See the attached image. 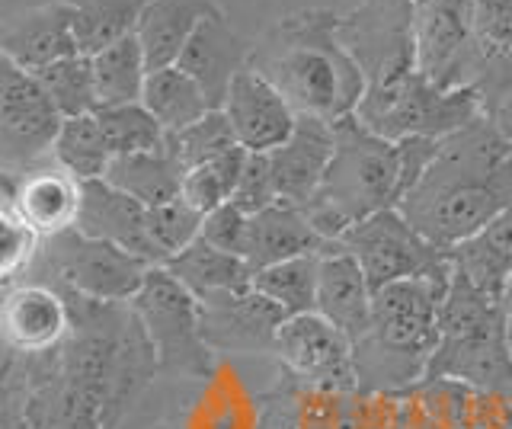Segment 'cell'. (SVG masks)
<instances>
[{"instance_id":"1","label":"cell","mask_w":512,"mask_h":429,"mask_svg":"<svg viewBox=\"0 0 512 429\" xmlns=\"http://www.w3.org/2000/svg\"><path fill=\"white\" fill-rule=\"evenodd\" d=\"M512 205V148L490 119H474L468 129L442 141L436 164L420 186L400 202V212L426 241L455 250L484 231Z\"/></svg>"},{"instance_id":"2","label":"cell","mask_w":512,"mask_h":429,"mask_svg":"<svg viewBox=\"0 0 512 429\" xmlns=\"http://www.w3.org/2000/svg\"><path fill=\"white\" fill-rule=\"evenodd\" d=\"M340 20L330 13H301L279 20L260 52H253V68H260L298 116H317L340 122L356 116L368 90L362 65L336 39Z\"/></svg>"},{"instance_id":"3","label":"cell","mask_w":512,"mask_h":429,"mask_svg":"<svg viewBox=\"0 0 512 429\" xmlns=\"http://www.w3.org/2000/svg\"><path fill=\"white\" fill-rule=\"evenodd\" d=\"M452 273L400 279L375 292L372 324L356 343L359 391H407L426 378Z\"/></svg>"},{"instance_id":"4","label":"cell","mask_w":512,"mask_h":429,"mask_svg":"<svg viewBox=\"0 0 512 429\" xmlns=\"http://www.w3.org/2000/svg\"><path fill=\"white\" fill-rule=\"evenodd\" d=\"M336 125V151L320 183L317 196L304 205L314 231L327 244H340L346 231L384 209H400L404 202V164L400 145L384 138L356 116Z\"/></svg>"},{"instance_id":"5","label":"cell","mask_w":512,"mask_h":429,"mask_svg":"<svg viewBox=\"0 0 512 429\" xmlns=\"http://www.w3.org/2000/svg\"><path fill=\"white\" fill-rule=\"evenodd\" d=\"M484 116L474 87H439L416 68L368 81L356 119L391 141L452 138Z\"/></svg>"},{"instance_id":"6","label":"cell","mask_w":512,"mask_h":429,"mask_svg":"<svg viewBox=\"0 0 512 429\" xmlns=\"http://www.w3.org/2000/svg\"><path fill=\"white\" fill-rule=\"evenodd\" d=\"M128 308L135 311L160 372L180 378H205L212 372L215 353L202 337V301L164 266L151 269Z\"/></svg>"},{"instance_id":"7","label":"cell","mask_w":512,"mask_h":429,"mask_svg":"<svg viewBox=\"0 0 512 429\" xmlns=\"http://www.w3.org/2000/svg\"><path fill=\"white\" fill-rule=\"evenodd\" d=\"M340 247L356 257L372 292L400 279L448 276L455 269L452 250H442L426 241L400 209H384L352 225Z\"/></svg>"},{"instance_id":"8","label":"cell","mask_w":512,"mask_h":429,"mask_svg":"<svg viewBox=\"0 0 512 429\" xmlns=\"http://www.w3.org/2000/svg\"><path fill=\"white\" fill-rule=\"evenodd\" d=\"M42 257L55 276V289L90 301H112V305H128L154 269V263L135 253L93 241L80 231L48 237V250H42Z\"/></svg>"},{"instance_id":"9","label":"cell","mask_w":512,"mask_h":429,"mask_svg":"<svg viewBox=\"0 0 512 429\" xmlns=\"http://www.w3.org/2000/svg\"><path fill=\"white\" fill-rule=\"evenodd\" d=\"M64 116L48 100L36 74L0 58V161L4 173H26L52 161Z\"/></svg>"},{"instance_id":"10","label":"cell","mask_w":512,"mask_h":429,"mask_svg":"<svg viewBox=\"0 0 512 429\" xmlns=\"http://www.w3.org/2000/svg\"><path fill=\"white\" fill-rule=\"evenodd\" d=\"M276 356L301 385L324 391H359L356 343L324 314H295L279 327Z\"/></svg>"},{"instance_id":"11","label":"cell","mask_w":512,"mask_h":429,"mask_svg":"<svg viewBox=\"0 0 512 429\" xmlns=\"http://www.w3.org/2000/svg\"><path fill=\"white\" fill-rule=\"evenodd\" d=\"M477 0H410V29L416 71L439 87H468L461 71L468 68Z\"/></svg>"},{"instance_id":"12","label":"cell","mask_w":512,"mask_h":429,"mask_svg":"<svg viewBox=\"0 0 512 429\" xmlns=\"http://www.w3.org/2000/svg\"><path fill=\"white\" fill-rule=\"evenodd\" d=\"M285 321L288 314L256 289L228 292L202 301V337L212 346L215 356L276 353V337Z\"/></svg>"},{"instance_id":"13","label":"cell","mask_w":512,"mask_h":429,"mask_svg":"<svg viewBox=\"0 0 512 429\" xmlns=\"http://www.w3.org/2000/svg\"><path fill=\"white\" fill-rule=\"evenodd\" d=\"M221 109L231 122L240 148H247L250 154L276 151L279 145H285L288 135H292L298 125L295 106L288 103L282 97V90L253 65H247L231 81Z\"/></svg>"},{"instance_id":"14","label":"cell","mask_w":512,"mask_h":429,"mask_svg":"<svg viewBox=\"0 0 512 429\" xmlns=\"http://www.w3.org/2000/svg\"><path fill=\"white\" fill-rule=\"evenodd\" d=\"M4 340L13 353L42 356L58 349L71 333L68 295L48 282H23L7 292L0 311Z\"/></svg>"},{"instance_id":"15","label":"cell","mask_w":512,"mask_h":429,"mask_svg":"<svg viewBox=\"0 0 512 429\" xmlns=\"http://www.w3.org/2000/svg\"><path fill=\"white\" fill-rule=\"evenodd\" d=\"M333 151H336V125L317 116H298L295 132L288 135L285 145L266 154L279 199L304 209L317 196L320 183H324Z\"/></svg>"},{"instance_id":"16","label":"cell","mask_w":512,"mask_h":429,"mask_svg":"<svg viewBox=\"0 0 512 429\" xmlns=\"http://www.w3.org/2000/svg\"><path fill=\"white\" fill-rule=\"evenodd\" d=\"M74 231L93 237V241L116 244L128 253H135V257L160 266L148 228V209L138 199L122 193V189H116L109 180L84 183Z\"/></svg>"},{"instance_id":"17","label":"cell","mask_w":512,"mask_h":429,"mask_svg":"<svg viewBox=\"0 0 512 429\" xmlns=\"http://www.w3.org/2000/svg\"><path fill=\"white\" fill-rule=\"evenodd\" d=\"M80 189L84 183L74 180L58 164H42L26 173H4V202L13 205L45 241L64 231H74L80 212Z\"/></svg>"},{"instance_id":"18","label":"cell","mask_w":512,"mask_h":429,"mask_svg":"<svg viewBox=\"0 0 512 429\" xmlns=\"http://www.w3.org/2000/svg\"><path fill=\"white\" fill-rule=\"evenodd\" d=\"M0 52L29 74H39L55 61L77 55L68 0H55V4H42L10 17L0 29Z\"/></svg>"},{"instance_id":"19","label":"cell","mask_w":512,"mask_h":429,"mask_svg":"<svg viewBox=\"0 0 512 429\" xmlns=\"http://www.w3.org/2000/svg\"><path fill=\"white\" fill-rule=\"evenodd\" d=\"M250 61H253V52L247 39L231 26V20L224 17V10H218L196 29V36L189 39L186 52L180 55L176 65L196 77L202 90L208 93V100H212V106L221 109L231 81L250 65Z\"/></svg>"},{"instance_id":"20","label":"cell","mask_w":512,"mask_h":429,"mask_svg":"<svg viewBox=\"0 0 512 429\" xmlns=\"http://www.w3.org/2000/svg\"><path fill=\"white\" fill-rule=\"evenodd\" d=\"M372 285H368L362 266L343 247H333L320 257L317 279V314H324L333 327H340L352 343L365 337L372 324Z\"/></svg>"},{"instance_id":"21","label":"cell","mask_w":512,"mask_h":429,"mask_svg":"<svg viewBox=\"0 0 512 429\" xmlns=\"http://www.w3.org/2000/svg\"><path fill=\"white\" fill-rule=\"evenodd\" d=\"M340 244H327L304 215L301 205L276 202L269 209L250 215V237H247V263L256 269L276 266L308 253H330Z\"/></svg>"},{"instance_id":"22","label":"cell","mask_w":512,"mask_h":429,"mask_svg":"<svg viewBox=\"0 0 512 429\" xmlns=\"http://www.w3.org/2000/svg\"><path fill=\"white\" fill-rule=\"evenodd\" d=\"M218 10V0H148L135 36L151 71L176 65L196 29Z\"/></svg>"},{"instance_id":"23","label":"cell","mask_w":512,"mask_h":429,"mask_svg":"<svg viewBox=\"0 0 512 429\" xmlns=\"http://www.w3.org/2000/svg\"><path fill=\"white\" fill-rule=\"evenodd\" d=\"M164 269L170 276L180 279L199 301L228 295V292H247L253 289V276H256L253 266L244 257L218 250L208 241H202V237L176 253L173 260H167Z\"/></svg>"},{"instance_id":"24","label":"cell","mask_w":512,"mask_h":429,"mask_svg":"<svg viewBox=\"0 0 512 429\" xmlns=\"http://www.w3.org/2000/svg\"><path fill=\"white\" fill-rule=\"evenodd\" d=\"M452 260L458 273L471 279L477 289L506 298L512 282V205L503 215H496L484 231L474 234L471 241L455 247Z\"/></svg>"},{"instance_id":"25","label":"cell","mask_w":512,"mask_h":429,"mask_svg":"<svg viewBox=\"0 0 512 429\" xmlns=\"http://www.w3.org/2000/svg\"><path fill=\"white\" fill-rule=\"evenodd\" d=\"M186 170L176 164V157L164 151H151V154H122L112 157L106 180L138 199L144 209H157V205L180 199Z\"/></svg>"},{"instance_id":"26","label":"cell","mask_w":512,"mask_h":429,"mask_svg":"<svg viewBox=\"0 0 512 429\" xmlns=\"http://www.w3.org/2000/svg\"><path fill=\"white\" fill-rule=\"evenodd\" d=\"M141 103L148 106V113L164 125V132H183L192 122H199L202 116L212 113V100L202 90V84L192 74H186L180 65L170 68H154L144 84Z\"/></svg>"},{"instance_id":"27","label":"cell","mask_w":512,"mask_h":429,"mask_svg":"<svg viewBox=\"0 0 512 429\" xmlns=\"http://www.w3.org/2000/svg\"><path fill=\"white\" fill-rule=\"evenodd\" d=\"M74 39L80 55H100L109 45H116L138 33L141 13L148 0H68Z\"/></svg>"},{"instance_id":"28","label":"cell","mask_w":512,"mask_h":429,"mask_svg":"<svg viewBox=\"0 0 512 429\" xmlns=\"http://www.w3.org/2000/svg\"><path fill=\"white\" fill-rule=\"evenodd\" d=\"M90 61H93V81H96L100 109L141 103L151 65H148V58H144L138 36H128L116 45H109V49L93 55Z\"/></svg>"},{"instance_id":"29","label":"cell","mask_w":512,"mask_h":429,"mask_svg":"<svg viewBox=\"0 0 512 429\" xmlns=\"http://www.w3.org/2000/svg\"><path fill=\"white\" fill-rule=\"evenodd\" d=\"M112 148L109 138L103 132L100 116H77V119H64L55 151H52V164L61 170H68L74 180L90 183V180H106L109 164H112Z\"/></svg>"},{"instance_id":"30","label":"cell","mask_w":512,"mask_h":429,"mask_svg":"<svg viewBox=\"0 0 512 429\" xmlns=\"http://www.w3.org/2000/svg\"><path fill=\"white\" fill-rule=\"evenodd\" d=\"M320 257L324 253H308L276 266L256 269L253 289L272 305H279L288 317L308 314L317 308V279H320Z\"/></svg>"},{"instance_id":"31","label":"cell","mask_w":512,"mask_h":429,"mask_svg":"<svg viewBox=\"0 0 512 429\" xmlns=\"http://www.w3.org/2000/svg\"><path fill=\"white\" fill-rule=\"evenodd\" d=\"M36 81L48 93V100L64 119L93 116L100 113V100H96V81H93V61L90 55H71L48 65L36 74Z\"/></svg>"},{"instance_id":"32","label":"cell","mask_w":512,"mask_h":429,"mask_svg":"<svg viewBox=\"0 0 512 429\" xmlns=\"http://www.w3.org/2000/svg\"><path fill=\"white\" fill-rule=\"evenodd\" d=\"M247 157H250L247 148H234L212 164L186 170L180 199L189 202L199 215L221 209L224 202H231L234 189L240 183V173H244V167H247Z\"/></svg>"},{"instance_id":"33","label":"cell","mask_w":512,"mask_h":429,"mask_svg":"<svg viewBox=\"0 0 512 429\" xmlns=\"http://www.w3.org/2000/svg\"><path fill=\"white\" fill-rule=\"evenodd\" d=\"M234 148H240V141L231 129L228 116H224V109H212L199 122H192L189 129L167 135V151L176 157V164L183 170L212 164Z\"/></svg>"},{"instance_id":"34","label":"cell","mask_w":512,"mask_h":429,"mask_svg":"<svg viewBox=\"0 0 512 429\" xmlns=\"http://www.w3.org/2000/svg\"><path fill=\"white\" fill-rule=\"evenodd\" d=\"M103 132L109 138V148L116 157L122 154H151L167 148V132L144 103H128V106H112L100 109Z\"/></svg>"},{"instance_id":"35","label":"cell","mask_w":512,"mask_h":429,"mask_svg":"<svg viewBox=\"0 0 512 429\" xmlns=\"http://www.w3.org/2000/svg\"><path fill=\"white\" fill-rule=\"evenodd\" d=\"M202 221H205V215H199L183 199H173V202L157 205V209H148V228H151V241H154L160 266L173 260L180 250H186L192 241H199Z\"/></svg>"},{"instance_id":"36","label":"cell","mask_w":512,"mask_h":429,"mask_svg":"<svg viewBox=\"0 0 512 429\" xmlns=\"http://www.w3.org/2000/svg\"><path fill=\"white\" fill-rule=\"evenodd\" d=\"M0 231H4V244H0V276H4V282H13L39 257L42 234L7 202H4V209H0Z\"/></svg>"},{"instance_id":"37","label":"cell","mask_w":512,"mask_h":429,"mask_svg":"<svg viewBox=\"0 0 512 429\" xmlns=\"http://www.w3.org/2000/svg\"><path fill=\"white\" fill-rule=\"evenodd\" d=\"M231 202L247 215H256V212L269 209V205L282 202L276 180H272V167H269L266 154H250L247 157V167H244V173H240V183L234 189Z\"/></svg>"},{"instance_id":"38","label":"cell","mask_w":512,"mask_h":429,"mask_svg":"<svg viewBox=\"0 0 512 429\" xmlns=\"http://www.w3.org/2000/svg\"><path fill=\"white\" fill-rule=\"evenodd\" d=\"M202 241H208L218 250L237 253L247 260V237H250V215L240 212L234 202H224L221 209L208 212L202 221Z\"/></svg>"},{"instance_id":"39","label":"cell","mask_w":512,"mask_h":429,"mask_svg":"<svg viewBox=\"0 0 512 429\" xmlns=\"http://www.w3.org/2000/svg\"><path fill=\"white\" fill-rule=\"evenodd\" d=\"M474 33L490 55L512 61V0H477Z\"/></svg>"},{"instance_id":"40","label":"cell","mask_w":512,"mask_h":429,"mask_svg":"<svg viewBox=\"0 0 512 429\" xmlns=\"http://www.w3.org/2000/svg\"><path fill=\"white\" fill-rule=\"evenodd\" d=\"M7 429H32V423L26 420V413L20 410V413H7Z\"/></svg>"},{"instance_id":"41","label":"cell","mask_w":512,"mask_h":429,"mask_svg":"<svg viewBox=\"0 0 512 429\" xmlns=\"http://www.w3.org/2000/svg\"><path fill=\"white\" fill-rule=\"evenodd\" d=\"M509 289H512V282H509Z\"/></svg>"}]
</instances>
